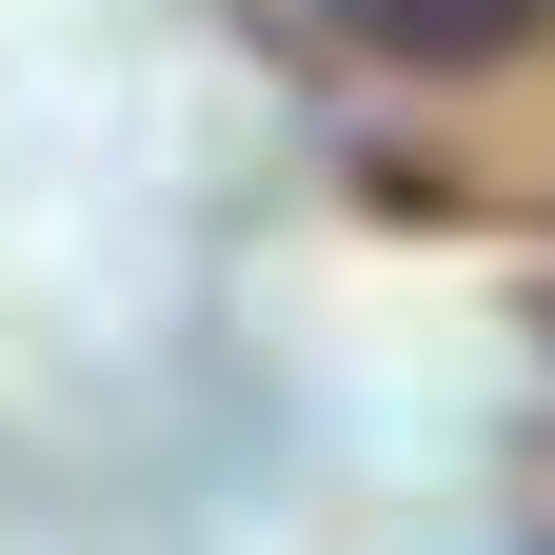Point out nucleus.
Returning <instances> with one entry per match:
<instances>
[{"label": "nucleus", "instance_id": "obj_1", "mask_svg": "<svg viewBox=\"0 0 555 555\" xmlns=\"http://www.w3.org/2000/svg\"><path fill=\"white\" fill-rule=\"evenodd\" d=\"M555 0H337V40L358 60H496V40H535Z\"/></svg>", "mask_w": 555, "mask_h": 555}]
</instances>
